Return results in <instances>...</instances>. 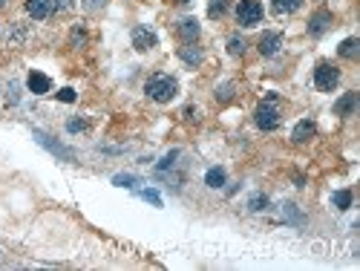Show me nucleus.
Masks as SVG:
<instances>
[{
    "label": "nucleus",
    "mask_w": 360,
    "mask_h": 271,
    "mask_svg": "<svg viewBox=\"0 0 360 271\" xmlns=\"http://www.w3.org/2000/svg\"><path fill=\"white\" fill-rule=\"evenodd\" d=\"M84 127H87V124H84V121H78V118H72V121L66 124V130H69V133H81Z\"/></svg>",
    "instance_id": "cd10ccee"
},
{
    "label": "nucleus",
    "mask_w": 360,
    "mask_h": 271,
    "mask_svg": "<svg viewBox=\"0 0 360 271\" xmlns=\"http://www.w3.org/2000/svg\"><path fill=\"white\" fill-rule=\"evenodd\" d=\"M179 159V150H170L167 156H164L162 161H159V170H167V168H173V161Z\"/></svg>",
    "instance_id": "b1692460"
},
{
    "label": "nucleus",
    "mask_w": 360,
    "mask_h": 271,
    "mask_svg": "<svg viewBox=\"0 0 360 271\" xmlns=\"http://www.w3.org/2000/svg\"><path fill=\"white\" fill-rule=\"evenodd\" d=\"M262 21V3L259 0H239L236 6V23L239 26H257Z\"/></svg>",
    "instance_id": "f03ea898"
},
{
    "label": "nucleus",
    "mask_w": 360,
    "mask_h": 271,
    "mask_svg": "<svg viewBox=\"0 0 360 271\" xmlns=\"http://www.w3.org/2000/svg\"><path fill=\"white\" fill-rule=\"evenodd\" d=\"M26 87H29V93H35V96H46V93L52 89V81L46 78L44 73H29Z\"/></svg>",
    "instance_id": "1a4fd4ad"
},
{
    "label": "nucleus",
    "mask_w": 360,
    "mask_h": 271,
    "mask_svg": "<svg viewBox=\"0 0 360 271\" xmlns=\"http://www.w3.org/2000/svg\"><path fill=\"white\" fill-rule=\"evenodd\" d=\"M254 121H257V127L259 130H277L279 127V110L274 107V104H268V101H262L257 107V113H254Z\"/></svg>",
    "instance_id": "20e7f679"
},
{
    "label": "nucleus",
    "mask_w": 360,
    "mask_h": 271,
    "mask_svg": "<svg viewBox=\"0 0 360 271\" xmlns=\"http://www.w3.org/2000/svg\"><path fill=\"white\" fill-rule=\"evenodd\" d=\"M147 96L153 98V101L159 104H167L170 98L176 96V81L170 78V75H153V78L147 81Z\"/></svg>",
    "instance_id": "f257e3e1"
},
{
    "label": "nucleus",
    "mask_w": 360,
    "mask_h": 271,
    "mask_svg": "<svg viewBox=\"0 0 360 271\" xmlns=\"http://www.w3.org/2000/svg\"><path fill=\"white\" fill-rule=\"evenodd\" d=\"M225 12H228V0H211V6H207L211 17H222Z\"/></svg>",
    "instance_id": "6ab92c4d"
},
{
    "label": "nucleus",
    "mask_w": 360,
    "mask_h": 271,
    "mask_svg": "<svg viewBox=\"0 0 360 271\" xmlns=\"http://www.w3.org/2000/svg\"><path fill=\"white\" fill-rule=\"evenodd\" d=\"M112 185H118V188H136V185H139V179H136V176H130V173H118L116 179H112Z\"/></svg>",
    "instance_id": "aec40b11"
},
{
    "label": "nucleus",
    "mask_w": 360,
    "mask_h": 271,
    "mask_svg": "<svg viewBox=\"0 0 360 271\" xmlns=\"http://www.w3.org/2000/svg\"><path fill=\"white\" fill-rule=\"evenodd\" d=\"M58 101H64V104H72V101H75V89L64 87V89L58 93Z\"/></svg>",
    "instance_id": "bb28decb"
},
{
    "label": "nucleus",
    "mask_w": 360,
    "mask_h": 271,
    "mask_svg": "<svg viewBox=\"0 0 360 271\" xmlns=\"http://www.w3.org/2000/svg\"><path fill=\"white\" fill-rule=\"evenodd\" d=\"M32 136H35V141L41 147H46L52 156H58V159H64V161H75V150H69L66 144H61V141H55L49 136V133H44V130H32Z\"/></svg>",
    "instance_id": "7ed1b4c3"
},
{
    "label": "nucleus",
    "mask_w": 360,
    "mask_h": 271,
    "mask_svg": "<svg viewBox=\"0 0 360 271\" xmlns=\"http://www.w3.org/2000/svg\"><path fill=\"white\" fill-rule=\"evenodd\" d=\"M314 133H317L314 121H309V118H302V121H297L294 133H291V139H294V141H309V139H314Z\"/></svg>",
    "instance_id": "f8f14e48"
},
{
    "label": "nucleus",
    "mask_w": 360,
    "mask_h": 271,
    "mask_svg": "<svg viewBox=\"0 0 360 271\" xmlns=\"http://www.w3.org/2000/svg\"><path fill=\"white\" fill-rule=\"evenodd\" d=\"M61 9V0H26V12H29L35 21H46Z\"/></svg>",
    "instance_id": "423d86ee"
},
{
    "label": "nucleus",
    "mask_w": 360,
    "mask_h": 271,
    "mask_svg": "<svg viewBox=\"0 0 360 271\" xmlns=\"http://www.w3.org/2000/svg\"><path fill=\"white\" fill-rule=\"evenodd\" d=\"M205 185H207V188H213V191H219L222 185H225V170H222V168H211L205 173Z\"/></svg>",
    "instance_id": "2eb2a0df"
},
{
    "label": "nucleus",
    "mask_w": 360,
    "mask_h": 271,
    "mask_svg": "<svg viewBox=\"0 0 360 271\" xmlns=\"http://www.w3.org/2000/svg\"><path fill=\"white\" fill-rule=\"evenodd\" d=\"M132 46H136L139 52L153 49V46H156V35L147 29V26H136V29H132Z\"/></svg>",
    "instance_id": "6e6552de"
},
{
    "label": "nucleus",
    "mask_w": 360,
    "mask_h": 271,
    "mask_svg": "<svg viewBox=\"0 0 360 271\" xmlns=\"http://www.w3.org/2000/svg\"><path fill=\"white\" fill-rule=\"evenodd\" d=\"M179 35H182L184 41H196V38H199V21L184 17V21L179 23Z\"/></svg>",
    "instance_id": "4468645a"
},
{
    "label": "nucleus",
    "mask_w": 360,
    "mask_h": 271,
    "mask_svg": "<svg viewBox=\"0 0 360 271\" xmlns=\"http://www.w3.org/2000/svg\"><path fill=\"white\" fill-rule=\"evenodd\" d=\"M331 21H334V17H331V12L320 9V12H314V15H311V21H309V32H311L314 38H320L323 32H329Z\"/></svg>",
    "instance_id": "0eeeda50"
},
{
    "label": "nucleus",
    "mask_w": 360,
    "mask_h": 271,
    "mask_svg": "<svg viewBox=\"0 0 360 271\" xmlns=\"http://www.w3.org/2000/svg\"><path fill=\"white\" fill-rule=\"evenodd\" d=\"M337 55H340V58H346V61H354L360 55V41H357V38H346L343 44L337 46Z\"/></svg>",
    "instance_id": "ddd939ff"
},
{
    "label": "nucleus",
    "mask_w": 360,
    "mask_h": 271,
    "mask_svg": "<svg viewBox=\"0 0 360 271\" xmlns=\"http://www.w3.org/2000/svg\"><path fill=\"white\" fill-rule=\"evenodd\" d=\"M279 44H282V38H279L277 32H265V35L259 38V52H262V55H277Z\"/></svg>",
    "instance_id": "9b49d317"
},
{
    "label": "nucleus",
    "mask_w": 360,
    "mask_h": 271,
    "mask_svg": "<svg viewBox=\"0 0 360 271\" xmlns=\"http://www.w3.org/2000/svg\"><path fill=\"white\" fill-rule=\"evenodd\" d=\"M84 41H87V32H84V29H72V38H69V44H72V46H81Z\"/></svg>",
    "instance_id": "a878e982"
},
{
    "label": "nucleus",
    "mask_w": 360,
    "mask_h": 271,
    "mask_svg": "<svg viewBox=\"0 0 360 271\" xmlns=\"http://www.w3.org/2000/svg\"><path fill=\"white\" fill-rule=\"evenodd\" d=\"M141 196L147 199L150 205H156V208H162V196H159V193L153 191V188H147V191H141Z\"/></svg>",
    "instance_id": "5701e85b"
},
{
    "label": "nucleus",
    "mask_w": 360,
    "mask_h": 271,
    "mask_svg": "<svg viewBox=\"0 0 360 271\" xmlns=\"http://www.w3.org/2000/svg\"><path fill=\"white\" fill-rule=\"evenodd\" d=\"M248 205H251V211H262V208L268 205V199H265L262 193H257V196H251V202H248Z\"/></svg>",
    "instance_id": "393cba45"
},
{
    "label": "nucleus",
    "mask_w": 360,
    "mask_h": 271,
    "mask_svg": "<svg viewBox=\"0 0 360 271\" xmlns=\"http://www.w3.org/2000/svg\"><path fill=\"white\" fill-rule=\"evenodd\" d=\"M231 96H234V84H219L216 87V98L219 101H231Z\"/></svg>",
    "instance_id": "4be33fe9"
},
{
    "label": "nucleus",
    "mask_w": 360,
    "mask_h": 271,
    "mask_svg": "<svg viewBox=\"0 0 360 271\" xmlns=\"http://www.w3.org/2000/svg\"><path fill=\"white\" fill-rule=\"evenodd\" d=\"M357 104H360V96H357V93H346V96L340 98L337 104H334V113H337V116H354Z\"/></svg>",
    "instance_id": "9d476101"
},
{
    "label": "nucleus",
    "mask_w": 360,
    "mask_h": 271,
    "mask_svg": "<svg viewBox=\"0 0 360 271\" xmlns=\"http://www.w3.org/2000/svg\"><path fill=\"white\" fill-rule=\"evenodd\" d=\"M334 208H337V211L352 208V191H337L334 193Z\"/></svg>",
    "instance_id": "a211bd4d"
},
{
    "label": "nucleus",
    "mask_w": 360,
    "mask_h": 271,
    "mask_svg": "<svg viewBox=\"0 0 360 271\" xmlns=\"http://www.w3.org/2000/svg\"><path fill=\"white\" fill-rule=\"evenodd\" d=\"M0 9H3V0H0Z\"/></svg>",
    "instance_id": "7c9ffc66"
},
{
    "label": "nucleus",
    "mask_w": 360,
    "mask_h": 271,
    "mask_svg": "<svg viewBox=\"0 0 360 271\" xmlns=\"http://www.w3.org/2000/svg\"><path fill=\"white\" fill-rule=\"evenodd\" d=\"M300 3H302V0H271L274 12H279V15H291V12H297Z\"/></svg>",
    "instance_id": "f3484780"
},
{
    "label": "nucleus",
    "mask_w": 360,
    "mask_h": 271,
    "mask_svg": "<svg viewBox=\"0 0 360 271\" xmlns=\"http://www.w3.org/2000/svg\"><path fill=\"white\" fill-rule=\"evenodd\" d=\"M337 81H340V69H337V66L320 64V66L314 69V87H317V89H323V93L334 89V87H337Z\"/></svg>",
    "instance_id": "39448f33"
},
{
    "label": "nucleus",
    "mask_w": 360,
    "mask_h": 271,
    "mask_svg": "<svg viewBox=\"0 0 360 271\" xmlns=\"http://www.w3.org/2000/svg\"><path fill=\"white\" fill-rule=\"evenodd\" d=\"M179 3H191V0H179Z\"/></svg>",
    "instance_id": "c756f323"
},
{
    "label": "nucleus",
    "mask_w": 360,
    "mask_h": 271,
    "mask_svg": "<svg viewBox=\"0 0 360 271\" xmlns=\"http://www.w3.org/2000/svg\"><path fill=\"white\" fill-rule=\"evenodd\" d=\"M84 6H87V9H101L104 0H84Z\"/></svg>",
    "instance_id": "c85d7f7f"
},
{
    "label": "nucleus",
    "mask_w": 360,
    "mask_h": 271,
    "mask_svg": "<svg viewBox=\"0 0 360 271\" xmlns=\"http://www.w3.org/2000/svg\"><path fill=\"white\" fill-rule=\"evenodd\" d=\"M179 58L184 61V64H193V66H199V61H202V49H199V46H182V49H179Z\"/></svg>",
    "instance_id": "dca6fc26"
},
{
    "label": "nucleus",
    "mask_w": 360,
    "mask_h": 271,
    "mask_svg": "<svg viewBox=\"0 0 360 271\" xmlns=\"http://www.w3.org/2000/svg\"><path fill=\"white\" fill-rule=\"evenodd\" d=\"M228 52H231V55H242V52H245V41L239 35H234L228 41Z\"/></svg>",
    "instance_id": "412c9836"
}]
</instances>
